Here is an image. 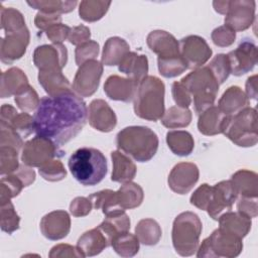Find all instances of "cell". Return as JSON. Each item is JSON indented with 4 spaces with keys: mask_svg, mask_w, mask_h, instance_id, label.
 <instances>
[{
    "mask_svg": "<svg viewBox=\"0 0 258 258\" xmlns=\"http://www.w3.org/2000/svg\"><path fill=\"white\" fill-rule=\"evenodd\" d=\"M84 100L73 92L46 96L40 100L34 115V132L60 146L75 138L87 122Z\"/></svg>",
    "mask_w": 258,
    "mask_h": 258,
    "instance_id": "obj_1",
    "label": "cell"
},
{
    "mask_svg": "<svg viewBox=\"0 0 258 258\" xmlns=\"http://www.w3.org/2000/svg\"><path fill=\"white\" fill-rule=\"evenodd\" d=\"M159 140L156 133L145 126H128L116 136L120 151L138 162H147L156 154Z\"/></svg>",
    "mask_w": 258,
    "mask_h": 258,
    "instance_id": "obj_2",
    "label": "cell"
},
{
    "mask_svg": "<svg viewBox=\"0 0 258 258\" xmlns=\"http://www.w3.org/2000/svg\"><path fill=\"white\" fill-rule=\"evenodd\" d=\"M69 168L77 181L93 186L103 180L107 173V159L98 149L81 147L69 158Z\"/></svg>",
    "mask_w": 258,
    "mask_h": 258,
    "instance_id": "obj_3",
    "label": "cell"
},
{
    "mask_svg": "<svg viewBox=\"0 0 258 258\" xmlns=\"http://www.w3.org/2000/svg\"><path fill=\"white\" fill-rule=\"evenodd\" d=\"M165 86L155 76H147L137 87L133 108L136 116L147 121H158L162 118L164 110Z\"/></svg>",
    "mask_w": 258,
    "mask_h": 258,
    "instance_id": "obj_4",
    "label": "cell"
},
{
    "mask_svg": "<svg viewBox=\"0 0 258 258\" xmlns=\"http://www.w3.org/2000/svg\"><path fill=\"white\" fill-rule=\"evenodd\" d=\"M180 83L191 96V103L198 115L214 105L220 85L207 66L188 73Z\"/></svg>",
    "mask_w": 258,
    "mask_h": 258,
    "instance_id": "obj_5",
    "label": "cell"
},
{
    "mask_svg": "<svg viewBox=\"0 0 258 258\" xmlns=\"http://www.w3.org/2000/svg\"><path fill=\"white\" fill-rule=\"evenodd\" d=\"M203 225L199 216L185 211L177 215L172 224L171 240L177 254L180 256L194 255L200 246Z\"/></svg>",
    "mask_w": 258,
    "mask_h": 258,
    "instance_id": "obj_6",
    "label": "cell"
},
{
    "mask_svg": "<svg viewBox=\"0 0 258 258\" xmlns=\"http://www.w3.org/2000/svg\"><path fill=\"white\" fill-rule=\"evenodd\" d=\"M222 133L240 147H252L258 142L257 111L247 107L235 115L226 116Z\"/></svg>",
    "mask_w": 258,
    "mask_h": 258,
    "instance_id": "obj_7",
    "label": "cell"
},
{
    "mask_svg": "<svg viewBox=\"0 0 258 258\" xmlns=\"http://www.w3.org/2000/svg\"><path fill=\"white\" fill-rule=\"evenodd\" d=\"M243 239L220 228L206 238L197 250L199 258H234L243 250Z\"/></svg>",
    "mask_w": 258,
    "mask_h": 258,
    "instance_id": "obj_8",
    "label": "cell"
},
{
    "mask_svg": "<svg viewBox=\"0 0 258 258\" xmlns=\"http://www.w3.org/2000/svg\"><path fill=\"white\" fill-rule=\"evenodd\" d=\"M63 153L54 142L36 135L24 143L21 152V161L30 167L39 168L46 162L63 156Z\"/></svg>",
    "mask_w": 258,
    "mask_h": 258,
    "instance_id": "obj_9",
    "label": "cell"
},
{
    "mask_svg": "<svg viewBox=\"0 0 258 258\" xmlns=\"http://www.w3.org/2000/svg\"><path fill=\"white\" fill-rule=\"evenodd\" d=\"M103 75V63L97 59H91L81 64L75 75L72 90L81 98L91 97L99 88Z\"/></svg>",
    "mask_w": 258,
    "mask_h": 258,
    "instance_id": "obj_10",
    "label": "cell"
},
{
    "mask_svg": "<svg viewBox=\"0 0 258 258\" xmlns=\"http://www.w3.org/2000/svg\"><path fill=\"white\" fill-rule=\"evenodd\" d=\"M179 53L188 69L202 68L212 56L213 50L208 42L199 35H187L179 41Z\"/></svg>",
    "mask_w": 258,
    "mask_h": 258,
    "instance_id": "obj_11",
    "label": "cell"
},
{
    "mask_svg": "<svg viewBox=\"0 0 258 258\" xmlns=\"http://www.w3.org/2000/svg\"><path fill=\"white\" fill-rule=\"evenodd\" d=\"M256 2L253 0H234L229 2L224 22L226 26L237 31L248 29L255 19Z\"/></svg>",
    "mask_w": 258,
    "mask_h": 258,
    "instance_id": "obj_12",
    "label": "cell"
},
{
    "mask_svg": "<svg viewBox=\"0 0 258 258\" xmlns=\"http://www.w3.org/2000/svg\"><path fill=\"white\" fill-rule=\"evenodd\" d=\"M230 73L240 77L251 72L257 63V46L251 39L242 40L239 45L227 53Z\"/></svg>",
    "mask_w": 258,
    "mask_h": 258,
    "instance_id": "obj_13",
    "label": "cell"
},
{
    "mask_svg": "<svg viewBox=\"0 0 258 258\" xmlns=\"http://www.w3.org/2000/svg\"><path fill=\"white\" fill-rule=\"evenodd\" d=\"M29 40L30 33L27 26L19 30L5 32L0 43L1 61L10 64L15 60L20 59L26 51Z\"/></svg>",
    "mask_w": 258,
    "mask_h": 258,
    "instance_id": "obj_14",
    "label": "cell"
},
{
    "mask_svg": "<svg viewBox=\"0 0 258 258\" xmlns=\"http://www.w3.org/2000/svg\"><path fill=\"white\" fill-rule=\"evenodd\" d=\"M200 177V170L192 162L175 164L168 175V186L178 195H185L191 190Z\"/></svg>",
    "mask_w": 258,
    "mask_h": 258,
    "instance_id": "obj_15",
    "label": "cell"
},
{
    "mask_svg": "<svg viewBox=\"0 0 258 258\" xmlns=\"http://www.w3.org/2000/svg\"><path fill=\"white\" fill-rule=\"evenodd\" d=\"M237 199L238 196L231 180H222L213 185L212 198L206 211L212 219L218 220L222 214L232 210Z\"/></svg>",
    "mask_w": 258,
    "mask_h": 258,
    "instance_id": "obj_16",
    "label": "cell"
},
{
    "mask_svg": "<svg viewBox=\"0 0 258 258\" xmlns=\"http://www.w3.org/2000/svg\"><path fill=\"white\" fill-rule=\"evenodd\" d=\"M68 62V49L62 43L42 44L33 52V63L40 70H62Z\"/></svg>",
    "mask_w": 258,
    "mask_h": 258,
    "instance_id": "obj_17",
    "label": "cell"
},
{
    "mask_svg": "<svg viewBox=\"0 0 258 258\" xmlns=\"http://www.w3.org/2000/svg\"><path fill=\"white\" fill-rule=\"evenodd\" d=\"M39 227L41 234L48 240L63 239L71 230L70 215L62 210L52 211L42 217Z\"/></svg>",
    "mask_w": 258,
    "mask_h": 258,
    "instance_id": "obj_18",
    "label": "cell"
},
{
    "mask_svg": "<svg viewBox=\"0 0 258 258\" xmlns=\"http://www.w3.org/2000/svg\"><path fill=\"white\" fill-rule=\"evenodd\" d=\"M91 127L101 132H111L117 125V116L108 103L102 99L93 100L88 109Z\"/></svg>",
    "mask_w": 258,
    "mask_h": 258,
    "instance_id": "obj_19",
    "label": "cell"
},
{
    "mask_svg": "<svg viewBox=\"0 0 258 258\" xmlns=\"http://www.w3.org/2000/svg\"><path fill=\"white\" fill-rule=\"evenodd\" d=\"M137 87L138 84L129 78L111 75L104 84V92L111 100L128 103L134 99Z\"/></svg>",
    "mask_w": 258,
    "mask_h": 258,
    "instance_id": "obj_20",
    "label": "cell"
},
{
    "mask_svg": "<svg viewBox=\"0 0 258 258\" xmlns=\"http://www.w3.org/2000/svg\"><path fill=\"white\" fill-rule=\"evenodd\" d=\"M146 43L158 57L179 55V42L165 30H153L146 37Z\"/></svg>",
    "mask_w": 258,
    "mask_h": 258,
    "instance_id": "obj_21",
    "label": "cell"
},
{
    "mask_svg": "<svg viewBox=\"0 0 258 258\" xmlns=\"http://www.w3.org/2000/svg\"><path fill=\"white\" fill-rule=\"evenodd\" d=\"M109 246L111 241L99 227L85 232L77 242V247L85 257L96 256Z\"/></svg>",
    "mask_w": 258,
    "mask_h": 258,
    "instance_id": "obj_22",
    "label": "cell"
},
{
    "mask_svg": "<svg viewBox=\"0 0 258 258\" xmlns=\"http://www.w3.org/2000/svg\"><path fill=\"white\" fill-rule=\"evenodd\" d=\"M119 72L125 74L127 78L139 84L148 73V59L144 54L129 51L118 66Z\"/></svg>",
    "mask_w": 258,
    "mask_h": 258,
    "instance_id": "obj_23",
    "label": "cell"
},
{
    "mask_svg": "<svg viewBox=\"0 0 258 258\" xmlns=\"http://www.w3.org/2000/svg\"><path fill=\"white\" fill-rule=\"evenodd\" d=\"M217 221L219 222L220 229L232 233L241 239L247 236L252 226L251 218L239 211H228L222 214Z\"/></svg>",
    "mask_w": 258,
    "mask_h": 258,
    "instance_id": "obj_24",
    "label": "cell"
},
{
    "mask_svg": "<svg viewBox=\"0 0 258 258\" xmlns=\"http://www.w3.org/2000/svg\"><path fill=\"white\" fill-rule=\"evenodd\" d=\"M38 82L50 97L56 96L63 92L72 90L69 80L62 74L61 70L48 69L40 70L38 72Z\"/></svg>",
    "mask_w": 258,
    "mask_h": 258,
    "instance_id": "obj_25",
    "label": "cell"
},
{
    "mask_svg": "<svg viewBox=\"0 0 258 258\" xmlns=\"http://www.w3.org/2000/svg\"><path fill=\"white\" fill-rule=\"evenodd\" d=\"M249 99L245 92L238 86L229 87L218 102V108L227 116L235 115L249 107Z\"/></svg>",
    "mask_w": 258,
    "mask_h": 258,
    "instance_id": "obj_26",
    "label": "cell"
},
{
    "mask_svg": "<svg viewBox=\"0 0 258 258\" xmlns=\"http://www.w3.org/2000/svg\"><path fill=\"white\" fill-rule=\"evenodd\" d=\"M111 159L113 164L111 180L115 182L125 183L131 181L136 175V165L131 158L120 150L111 152Z\"/></svg>",
    "mask_w": 258,
    "mask_h": 258,
    "instance_id": "obj_27",
    "label": "cell"
},
{
    "mask_svg": "<svg viewBox=\"0 0 258 258\" xmlns=\"http://www.w3.org/2000/svg\"><path fill=\"white\" fill-rule=\"evenodd\" d=\"M226 116L218 106H211L199 115L198 129L206 136H214L222 133V126Z\"/></svg>",
    "mask_w": 258,
    "mask_h": 258,
    "instance_id": "obj_28",
    "label": "cell"
},
{
    "mask_svg": "<svg viewBox=\"0 0 258 258\" xmlns=\"http://www.w3.org/2000/svg\"><path fill=\"white\" fill-rule=\"evenodd\" d=\"M257 173L248 169H239L231 176V182L238 197L257 198L258 181Z\"/></svg>",
    "mask_w": 258,
    "mask_h": 258,
    "instance_id": "obj_29",
    "label": "cell"
},
{
    "mask_svg": "<svg viewBox=\"0 0 258 258\" xmlns=\"http://www.w3.org/2000/svg\"><path fill=\"white\" fill-rule=\"evenodd\" d=\"M130 51L127 41L119 36L109 37L103 47L102 63L108 67L119 66L124 56Z\"/></svg>",
    "mask_w": 258,
    "mask_h": 258,
    "instance_id": "obj_30",
    "label": "cell"
},
{
    "mask_svg": "<svg viewBox=\"0 0 258 258\" xmlns=\"http://www.w3.org/2000/svg\"><path fill=\"white\" fill-rule=\"evenodd\" d=\"M28 85V79L19 68H10L1 74V98H9Z\"/></svg>",
    "mask_w": 258,
    "mask_h": 258,
    "instance_id": "obj_31",
    "label": "cell"
},
{
    "mask_svg": "<svg viewBox=\"0 0 258 258\" xmlns=\"http://www.w3.org/2000/svg\"><path fill=\"white\" fill-rule=\"evenodd\" d=\"M88 198L92 202L93 208L102 210L106 217L125 212L118 203L117 192L112 189H103L90 195Z\"/></svg>",
    "mask_w": 258,
    "mask_h": 258,
    "instance_id": "obj_32",
    "label": "cell"
},
{
    "mask_svg": "<svg viewBox=\"0 0 258 258\" xmlns=\"http://www.w3.org/2000/svg\"><path fill=\"white\" fill-rule=\"evenodd\" d=\"M166 143L171 152L178 156H187L195 148L192 135L184 130L168 131L166 133Z\"/></svg>",
    "mask_w": 258,
    "mask_h": 258,
    "instance_id": "obj_33",
    "label": "cell"
},
{
    "mask_svg": "<svg viewBox=\"0 0 258 258\" xmlns=\"http://www.w3.org/2000/svg\"><path fill=\"white\" fill-rule=\"evenodd\" d=\"M116 192L118 203L123 210H130L139 207L144 199L142 187L132 181L123 183Z\"/></svg>",
    "mask_w": 258,
    "mask_h": 258,
    "instance_id": "obj_34",
    "label": "cell"
},
{
    "mask_svg": "<svg viewBox=\"0 0 258 258\" xmlns=\"http://www.w3.org/2000/svg\"><path fill=\"white\" fill-rule=\"evenodd\" d=\"M135 235L139 242L146 246L156 245L162 235L159 224L150 218L140 220L135 227Z\"/></svg>",
    "mask_w": 258,
    "mask_h": 258,
    "instance_id": "obj_35",
    "label": "cell"
},
{
    "mask_svg": "<svg viewBox=\"0 0 258 258\" xmlns=\"http://www.w3.org/2000/svg\"><path fill=\"white\" fill-rule=\"evenodd\" d=\"M139 240L136 235L131 234L129 231L116 235L111 246L113 250L121 257H133L139 251Z\"/></svg>",
    "mask_w": 258,
    "mask_h": 258,
    "instance_id": "obj_36",
    "label": "cell"
},
{
    "mask_svg": "<svg viewBox=\"0 0 258 258\" xmlns=\"http://www.w3.org/2000/svg\"><path fill=\"white\" fill-rule=\"evenodd\" d=\"M112 242L113 238L123 232L130 230V219L125 212L108 216L105 220L98 226Z\"/></svg>",
    "mask_w": 258,
    "mask_h": 258,
    "instance_id": "obj_37",
    "label": "cell"
},
{
    "mask_svg": "<svg viewBox=\"0 0 258 258\" xmlns=\"http://www.w3.org/2000/svg\"><path fill=\"white\" fill-rule=\"evenodd\" d=\"M192 119V114L188 108H181L178 106H172L164 112L161 123L164 127L169 129L182 128L190 124Z\"/></svg>",
    "mask_w": 258,
    "mask_h": 258,
    "instance_id": "obj_38",
    "label": "cell"
},
{
    "mask_svg": "<svg viewBox=\"0 0 258 258\" xmlns=\"http://www.w3.org/2000/svg\"><path fill=\"white\" fill-rule=\"evenodd\" d=\"M110 5V1L84 0L79 4V15L84 21L95 22L107 13Z\"/></svg>",
    "mask_w": 258,
    "mask_h": 258,
    "instance_id": "obj_39",
    "label": "cell"
},
{
    "mask_svg": "<svg viewBox=\"0 0 258 258\" xmlns=\"http://www.w3.org/2000/svg\"><path fill=\"white\" fill-rule=\"evenodd\" d=\"M33 9L39 12L50 14H62L73 11L78 5L77 1H59V0H32L26 2Z\"/></svg>",
    "mask_w": 258,
    "mask_h": 258,
    "instance_id": "obj_40",
    "label": "cell"
},
{
    "mask_svg": "<svg viewBox=\"0 0 258 258\" xmlns=\"http://www.w3.org/2000/svg\"><path fill=\"white\" fill-rule=\"evenodd\" d=\"M159 74L164 78H174L184 73L188 67L181 55L157 57Z\"/></svg>",
    "mask_w": 258,
    "mask_h": 258,
    "instance_id": "obj_41",
    "label": "cell"
},
{
    "mask_svg": "<svg viewBox=\"0 0 258 258\" xmlns=\"http://www.w3.org/2000/svg\"><path fill=\"white\" fill-rule=\"evenodd\" d=\"M25 187L22 180L15 174H7L1 177L0 182V203L1 205L10 202L12 198L17 197L22 188Z\"/></svg>",
    "mask_w": 258,
    "mask_h": 258,
    "instance_id": "obj_42",
    "label": "cell"
},
{
    "mask_svg": "<svg viewBox=\"0 0 258 258\" xmlns=\"http://www.w3.org/2000/svg\"><path fill=\"white\" fill-rule=\"evenodd\" d=\"M1 28L4 32L15 31L26 27L22 13L13 7H4L1 4Z\"/></svg>",
    "mask_w": 258,
    "mask_h": 258,
    "instance_id": "obj_43",
    "label": "cell"
},
{
    "mask_svg": "<svg viewBox=\"0 0 258 258\" xmlns=\"http://www.w3.org/2000/svg\"><path fill=\"white\" fill-rule=\"evenodd\" d=\"M14 101L20 110L27 113L37 109L40 103L38 94L29 84L14 95Z\"/></svg>",
    "mask_w": 258,
    "mask_h": 258,
    "instance_id": "obj_44",
    "label": "cell"
},
{
    "mask_svg": "<svg viewBox=\"0 0 258 258\" xmlns=\"http://www.w3.org/2000/svg\"><path fill=\"white\" fill-rule=\"evenodd\" d=\"M18 150L10 146H0V173L7 175L19 168Z\"/></svg>",
    "mask_w": 258,
    "mask_h": 258,
    "instance_id": "obj_45",
    "label": "cell"
},
{
    "mask_svg": "<svg viewBox=\"0 0 258 258\" xmlns=\"http://www.w3.org/2000/svg\"><path fill=\"white\" fill-rule=\"evenodd\" d=\"M1 230L5 233L12 234L19 229L20 217L16 213L14 206L11 202L1 205Z\"/></svg>",
    "mask_w": 258,
    "mask_h": 258,
    "instance_id": "obj_46",
    "label": "cell"
},
{
    "mask_svg": "<svg viewBox=\"0 0 258 258\" xmlns=\"http://www.w3.org/2000/svg\"><path fill=\"white\" fill-rule=\"evenodd\" d=\"M40 176L47 181H59L67 176V170L60 160L54 158L39 167Z\"/></svg>",
    "mask_w": 258,
    "mask_h": 258,
    "instance_id": "obj_47",
    "label": "cell"
},
{
    "mask_svg": "<svg viewBox=\"0 0 258 258\" xmlns=\"http://www.w3.org/2000/svg\"><path fill=\"white\" fill-rule=\"evenodd\" d=\"M208 69L212 72L214 77L216 78L219 85L223 84L229 77L230 73V64L227 57V54L225 53H219L217 54L209 64H207Z\"/></svg>",
    "mask_w": 258,
    "mask_h": 258,
    "instance_id": "obj_48",
    "label": "cell"
},
{
    "mask_svg": "<svg viewBox=\"0 0 258 258\" xmlns=\"http://www.w3.org/2000/svg\"><path fill=\"white\" fill-rule=\"evenodd\" d=\"M8 124L24 138L34 132V117L27 112L18 113Z\"/></svg>",
    "mask_w": 258,
    "mask_h": 258,
    "instance_id": "obj_49",
    "label": "cell"
},
{
    "mask_svg": "<svg viewBox=\"0 0 258 258\" xmlns=\"http://www.w3.org/2000/svg\"><path fill=\"white\" fill-rule=\"evenodd\" d=\"M99 43L95 40H88L78 45L75 49L76 63L80 67L88 60L95 59L99 54Z\"/></svg>",
    "mask_w": 258,
    "mask_h": 258,
    "instance_id": "obj_50",
    "label": "cell"
},
{
    "mask_svg": "<svg viewBox=\"0 0 258 258\" xmlns=\"http://www.w3.org/2000/svg\"><path fill=\"white\" fill-rule=\"evenodd\" d=\"M0 146H10L19 151L23 147L22 137L7 123H0Z\"/></svg>",
    "mask_w": 258,
    "mask_h": 258,
    "instance_id": "obj_51",
    "label": "cell"
},
{
    "mask_svg": "<svg viewBox=\"0 0 258 258\" xmlns=\"http://www.w3.org/2000/svg\"><path fill=\"white\" fill-rule=\"evenodd\" d=\"M212 192H213V185H210L208 183H203L190 196L189 202L196 208L202 211H206L210 204Z\"/></svg>",
    "mask_w": 258,
    "mask_h": 258,
    "instance_id": "obj_52",
    "label": "cell"
},
{
    "mask_svg": "<svg viewBox=\"0 0 258 258\" xmlns=\"http://www.w3.org/2000/svg\"><path fill=\"white\" fill-rule=\"evenodd\" d=\"M212 40L219 47H228L235 42L236 32L226 25L219 26L212 31Z\"/></svg>",
    "mask_w": 258,
    "mask_h": 258,
    "instance_id": "obj_53",
    "label": "cell"
},
{
    "mask_svg": "<svg viewBox=\"0 0 258 258\" xmlns=\"http://www.w3.org/2000/svg\"><path fill=\"white\" fill-rule=\"evenodd\" d=\"M171 94L176 106L181 108H188L191 105V96L185 87L179 82H174L171 86Z\"/></svg>",
    "mask_w": 258,
    "mask_h": 258,
    "instance_id": "obj_54",
    "label": "cell"
},
{
    "mask_svg": "<svg viewBox=\"0 0 258 258\" xmlns=\"http://www.w3.org/2000/svg\"><path fill=\"white\" fill-rule=\"evenodd\" d=\"M48 256L50 258H58V257H77V258H84V254L80 251L77 246H72L70 244H57L53 246Z\"/></svg>",
    "mask_w": 258,
    "mask_h": 258,
    "instance_id": "obj_55",
    "label": "cell"
},
{
    "mask_svg": "<svg viewBox=\"0 0 258 258\" xmlns=\"http://www.w3.org/2000/svg\"><path fill=\"white\" fill-rule=\"evenodd\" d=\"M93 204L89 198L77 197L70 205V212L74 217H85L91 213Z\"/></svg>",
    "mask_w": 258,
    "mask_h": 258,
    "instance_id": "obj_56",
    "label": "cell"
},
{
    "mask_svg": "<svg viewBox=\"0 0 258 258\" xmlns=\"http://www.w3.org/2000/svg\"><path fill=\"white\" fill-rule=\"evenodd\" d=\"M58 23H61L60 14H50V13H44V12L38 11L34 18L35 26L42 31H46L51 26Z\"/></svg>",
    "mask_w": 258,
    "mask_h": 258,
    "instance_id": "obj_57",
    "label": "cell"
},
{
    "mask_svg": "<svg viewBox=\"0 0 258 258\" xmlns=\"http://www.w3.org/2000/svg\"><path fill=\"white\" fill-rule=\"evenodd\" d=\"M237 201V210L246 216L252 218H256L258 215V204L257 198H244L238 197Z\"/></svg>",
    "mask_w": 258,
    "mask_h": 258,
    "instance_id": "obj_58",
    "label": "cell"
},
{
    "mask_svg": "<svg viewBox=\"0 0 258 258\" xmlns=\"http://www.w3.org/2000/svg\"><path fill=\"white\" fill-rule=\"evenodd\" d=\"M71 31V27L63 24L58 23L53 26H51L49 29L45 31L47 38L52 43H61L63 40H66L69 37Z\"/></svg>",
    "mask_w": 258,
    "mask_h": 258,
    "instance_id": "obj_59",
    "label": "cell"
},
{
    "mask_svg": "<svg viewBox=\"0 0 258 258\" xmlns=\"http://www.w3.org/2000/svg\"><path fill=\"white\" fill-rule=\"evenodd\" d=\"M91 37V30L88 26L80 24L78 26H74L71 28L70 34H69V41L74 45H80L88 40H90Z\"/></svg>",
    "mask_w": 258,
    "mask_h": 258,
    "instance_id": "obj_60",
    "label": "cell"
},
{
    "mask_svg": "<svg viewBox=\"0 0 258 258\" xmlns=\"http://www.w3.org/2000/svg\"><path fill=\"white\" fill-rule=\"evenodd\" d=\"M14 173L22 180V182H23L25 187L30 185L35 180V172H34V170L30 166H28V165H26L24 163L21 164L19 166V168Z\"/></svg>",
    "mask_w": 258,
    "mask_h": 258,
    "instance_id": "obj_61",
    "label": "cell"
},
{
    "mask_svg": "<svg viewBox=\"0 0 258 258\" xmlns=\"http://www.w3.org/2000/svg\"><path fill=\"white\" fill-rule=\"evenodd\" d=\"M246 96L248 97V99H253L256 100L257 99V95H258V91H257V76L253 75L251 77H249L246 81V92H245Z\"/></svg>",
    "mask_w": 258,
    "mask_h": 258,
    "instance_id": "obj_62",
    "label": "cell"
},
{
    "mask_svg": "<svg viewBox=\"0 0 258 258\" xmlns=\"http://www.w3.org/2000/svg\"><path fill=\"white\" fill-rule=\"evenodd\" d=\"M18 114L16 109L9 105V104H3L1 107V122L5 123H10V121Z\"/></svg>",
    "mask_w": 258,
    "mask_h": 258,
    "instance_id": "obj_63",
    "label": "cell"
},
{
    "mask_svg": "<svg viewBox=\"0 0 258 258\" xmlns=\"http://www.w3.org/2000/svg\"><path fill=\"white\" fill-rule=\"evenodd\" d=\"M229 0H224V1H214L213 2V6L216 12L226 15L227 11H228V7H229Z\"/></svg>",
    "mask_w": 258,
    "mask_h": 258,
    "instance_id": "obj_64",
    "label": "cell"
}]
</instances>
